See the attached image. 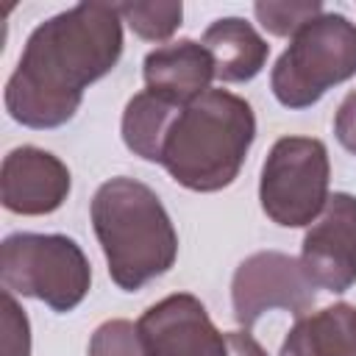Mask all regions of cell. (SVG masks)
Wrapping results in <instances>:
<instances>
[{
	"mask_svg": "<svg viewBox=\"0 0 356 356\" xmlns=\"http://www.w3.org/2000/svg\"><path fill=\"white\" fill-rule=\"evenodd\" d=\"M181 108L164 103L161 97L150 95L147 89L136 92L128 103H125V111H122V122H120V131H122V142L125 147L145 159V161H161V147H164V136L175 120Z\"/></svg>",
	"mask_w": 356,
	"mask_h": 356,
	"instance_id": "cell-14",
	"label": "cell"
},
{
	"mask_svg": "<svg viewBox=\"0 0 356 356\" xmlns=\"http://www.w3.org/2000/svg\"><path fill=\"white\" fill-rule=\"evenodd\" d=\"M228 339V356H267V350L256 342V337L245 328L239 331H228L225 334Z\"/></svg>",
	"mask_w": 356,
	"mask_h": 356,
	"instance_id": "cell-20",
	"label": "cell"
},
{
	"mask_svg": "<svg viewBox=\"0 0 356 356\" xmlns=\"http://www.w3.org/2000/svg\"><path fill=\"white\" fill-rule=\"evenodd\" d=\"M328 181L331 161L325 142L314 136H281L261 164V211L281 228L312 225L331 197Z\"/></svg>",
	"mask_w": 356,
	"mask_h": 356,
	"instance_id": "cell-6",
	"label": "cell"
},
{
	"mask_svg": "<svg viewBox=\"0 0 356 356\" xmlns=\"http://www.w3.org/2000/svg\"><path fill=\"white\" fill-rule=\"evenodd\" d=\"M317 286L306 275L300 259L281 250H259L239 261L231 278V306L239 328L250 331L261 314L284 309L303 317L314 306Z\"/></svg>",
	"mask_w": 356,
	"mask_h": 356,
	"instance_id": "cell-7",
	"label": "cell"
},
{
	"mask_svg": "<svg viewBox=\"0 0 356 356\" xmlns=\"http://www.w3.org/2000/svg\"><path fill=\"white\" fill-rule=\"evenodd\" d=\"M334 136L337 142L356 156V89L348 92L342 97V103L337 106V114H334Z\"/></svg>",
	"mask_w": 356,
	"mask_h": 356,
	"instance_id": "cell-19",
	"label": "cell"
},
{
	"mask_svg": "<svg viewBox=\"0 0 356 356\" xmlns=\"http://www.w3.org/2000/svg\"><path fill=\"white\" fill-rule=\"evenodd\" d=\"M253 139L250 103L228 89H209L175 114L159 164L184 189L220 192L236 181Z\"/></svg>",
	"mask_w": 356,
	"mask_h": 356,
	"instance_id": "cell-3",
	"label": "cell"
},
{
	"mask_svg": "<svg viewBox=\"0 0 356 356\" xmlns=\"http://www.w3.org/2000/svg\"><path fill=\"white\" fill-rule=\"evenodd\" d=\"M259 25L273 36H295L309 19L323 14L320 0H259L253 3Z\"/></svg>",
	"mask_w": 356,
	"mask_h": 356,
	"instance_id": "cell-16",
	"label": "cell"
},
{
	"mask_svg": "<svg viewBox=\"0 0 356 356\" xmlns=\"http://www.w3.org/2000/svg\"><path fill=\"white\" fill-rule=\"evenodd\" d=\"M278 356H356V306L334 303L298 317Z\"/></svg>",
	"mask_w": 356,
	"mask_h": 356,
	"instance_id": "cell-13",
	"label": "cell"
},
{
	"mask_svg": "<svg viewBox=\"0 0 356 356\" xmlns=\"http://www.w3.org/2000/svg\"><path fill=\"white\" fill-rule=\"evenodd\" d=\"M89 356H145L139 331L131 320H106L89 339Z\"/></svg>",
	"mask_w": 356,
	"mask_h": 356,
	"instance_id": "cell-17",
	"label": "cell"
},
{
	"mask_svg": "<svg viewBox=\"0 0 356 356\" xmlns=\"http://www.w3.org/2000/svg\"><path fill=\"white\" fill-rule=\"evenodd\" d=\"M89 217L108 275L122 292L142 289L175 264V225L147 184L128 175L103 181L92 197Z\"/></svg>",
	"mask_w": 356,
	"mask_h": 356,
	"instance_id": "cell-2",
	"label": "cell"
},
{
	"mask_svg": "<svg viewBox=\"0 0 356 356\" xmlns=\"http://www.w3.org/2000/svg\"><path fill=\"white\" fill-rule=\"evenodd\" d=\"M122 56V17L111 3H78L42 25L6 83V111L36 131L67 125L83 103V92L108 75Z\"/></svg>",
	"mask_w": 356,
	"mask_h": 356,
	"instance_id": "cell-1",
	"label": "cell"
},
{
	"mask_svg": "<svg viewBox=\"0 0 356 356\" xmlns=\"http://www.w3.org/2000/svg\"><path fill=\"white\" fill-rule=\"evenodd\" d=\"M72 189L67 164L50 150L14 147L0 167V200L11 214L42 217L64 206Z\"/></svg>",
	"mask_w": 356,
	"mask_h": 356,
	"instance_id": "cell-10",
	"label": "cell"
},
{
	"mask_svg": "<svg viewBox=\"0 0 356 356\" xmlns=\"http://www.w3.org/2000/svg\"><path fill=\"white\" fill-rule=\"evenodd\" d=\"M300 264L325 292H348L356 284V195L334 192L323 214L309 225Z\"/></svg>",
	"mask_w": 356,
	"mask_h": 356,
	"instance_id": "cell-9",
	"label": "cell"
},
{
	"mask_svg": "<svg viewBox=\"0 0 356 356\" xmlns=\"http://www.w3.org/2000/svg\"><path fill=\"white\" fill-rule=\"evenodd\" d=\"M136 331L145 356H228L225 334L189 292L167 295L145 309Z\"/></svg>",
	"mask_w": 356,
	"mask_h": 356,
	"instance_id": "cell-8",
	"label": "cell"
},
{
	"mask_svg": "<svg viewBox=\"0 0 356 356\" xmlns=\"http://www.w3.org/2000/svg\"><path fill=\"white\" fill-rule=\"evenodd\" d=\"M200 44L209 50L214 61V78L225 83H245L253 81L270 56V44L264 36L245 22L242 17H220L206 31Z\"/></svg>",
	"mask_w": 356,
	"mask_h": 356,
	"instance_id": "cell-12",
	"label": "cell"
},
{
	"mask_svg": "<svg viewBox=\"0 0 356 356\" xmlns=\"http://www.w3.org/2000/svg\"><path fill=\"white\" fill-rule=\"evenodd\" d=\"M0 284L11 295L42 300L53 312L67 314L89 295L92 267L75 239L19 231L0 245Z\"/></svg>",
	"mask_w": 356,
	"mask_h": 356,
	"instance_id": "cell-5",
	"label": "cell"
},
{
	"mask_svg": "<svg viewBox=\"0 0 356 356\" xmlns=\"http://www.w3.org/2000/svg\"><path fill=\"white\" fill-rule=\"evenodd\" d=\"M117 11L122 22H128V28L145 42L170 39L184 19L181 3H120Z\"/></svg>",
	"mask_w": 356,
	"mask_h": 356,
	"instance_id": "cell-15",
	"label": "cell"
},
{
	"mask_svg": "<svg viewBox=\"0 0 356 356\" xmlns=\"http://www.w3.org/2000/svg\"><path fill=\"white\" fill-rule=\"evenodd\" d=\"M0 331H3V337H0L3 356H31V323L8 289H3Z\"/></svg>",
	"mask_w": 356,
	"mask_h": 356,
	"instance_id": "cell-18",
	"label": "cell"
},
{
	"mask_svg": "<svg viewBox=\"0 0 356 356\" xmlns=\"http://www.w3.org/2000/svg\"><path fill=\"white\" fill-rule=\"evenodd\" d=\"M145 89L164 103L184 108L211 89L214 61L195 39H178L150 50L142 61Z\"/></svg>",
	"mask_w": 356,
	"mask_h": 356,
	"instance_id": "cell-11",
	"label": "cell"
},
{
	"mask_svg": "<svg viewBox=\"0 0 356 356\" xmlns=\"http://www.w3.org/2000/svg\"><path fill=\"white\" fill-rule=\"evenodd\" d=\"M356 75V22L323 11L309 19L278 56L270 89L284 108H309L331 86Z\"/></svg>",
	"mask_w": 356,
	"mask_h": 356,
	"instance_id": "cell-4",
	"label": "cell"
}]
</instances>
